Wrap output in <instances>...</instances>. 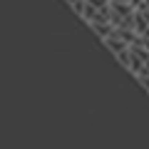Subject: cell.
Segmentation results:
<instances>
[{
    "mask_svg": "<svg viewBox=\"0 0 149 149\" xmlns=\"http://www.w3.org/2000/svg\"><path fill=\"white\" fill-rule=\"evenodd\" d=\"M90 27L95 30V35L100 37V40H104V37L114 30V27H112V22H95V25H90Z\"/></svg>",
    "mask_w": 149,
    "mask_h": 149,
    "instance_id": "cell-4",
    "label": "cell"
},
{
    "mask_svg": "<svg viewBox=\"0 0 149 149\" xmlns=\"http://www.w3.org/2000/svg\"><path fill=\"white\" fill-rule=\"evenodd\" d=\"M134 32L149 37V8H134Z\"/></svg>",
    "mask_w": 149,
    "mask_h": 149,
    "instance_id": "cell-2",
    "label": "cell"
},
{
    "mask_svg": "<svg viewBox=\"0 0 149 149\" xmlns=\"http://www.w3.org/2000/svg\"><path fill=\"white\" fill-rule=\"evenodd\" d=\"M132 8H149V0H129Z\"/></svg>",
    "mask_w": 149,
    "mask_h": 149,
    "instance_id": "cell-6",
    "label": "cell"
},
{
    "mask_svg": "<svg viewBox=\"0 0 149 149\" xmlns=\"http://www.w3.org/2000/svg\"><path fill=\"white\" fill-rule=\"evenodd\" d=\"M109 22L114 30H134V8L129 3H109Z\"/></svg>",
    "mask_w": 149,
    "mask_h": 149,
    "instance_id": "cell-1",
    "label": "cell"
},
{
    "mask_svg": "<svg viewBox=\"0 0 149 149\" xmlns=\"http://www.w3.org/2000/svg\"><path fill=\"white\" fill-rule=\"evenodd\" d=\"M102 42H104V45H107V47H109V50H112L114 55H117V52H122V50H127V47H129V45L124 42V40H122V37H119V35H117L114 30H112L109 35H107L104 40H102Z\"/></svg>",
    "mask_w": 149,
    "mask_h": 149,
    "instance_id": "cell-3",
    "label": "cell"
},
{
    "mask_svg": "<svg viewBox=\"0 0 149 149\" xmlns=\"http://www.w3.org/2000/svg\"><path fill=\"white\" fill-rule=\"evenodd\" d=\"M70 5H72V10L77 13V15H80V10H82V3H85V0H67Z\"/></svg>",
    "mask_w": 149,
    "mask_h": 149,
    "instance_id": "cell-5",
    "label": "cell"
}]
</instances>
